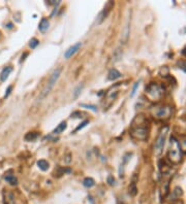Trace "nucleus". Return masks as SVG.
<instances>
[{
  "label": "nucleus",
  "mask_w": 186,
  "mask_h": 204,
  "mask_svg": "<svg viewBox=\"0 0 186 204\" xmlns=\"http://www.w3.org/2000/svg\"><path fill=\"white\" fill-rule=\"evenodd\" d=\"M38 43H39V41H38L36 38H32V39L30 40V42H29V46L31 48H35L36 46L38 45Z\"/></svg>",
  "instance_id": "obj_25"
},
{
  "label": "nucleus",
  "mask_w": 186,
  "mask_h": 204,
  "mask_svg": "<svg viewBox=\"0 0 186 204\" xmlns=\"http://www.w3.org/2000/svg\"><path fill=\"white\" fill-rule=\"evenodd\" d=\"M38 137L37 132H29L25 135V140L26 141H34Z\"/></svg>",
  "instance_id": "obj_17"
},
{
  "label": "nucleus",
  "mask_w": 186,
  "mask_h": 204,
  "mask_svg": "<svg viewBox=\"0 0 186 204\" xmlns=\"http://www.w3.org/2000/svg\"><path fill=\"white\" fill-rule=\"evenodd\" d=\"M3 201H4V204H17L14 194L9 191L3 192Z\"/></svg>",
  "instance_id": "obj_11"
},
{
  "label": "nucleus",
  "mask_w": 186,
  "mask_h": 204,
  "mask_svg": "<svg viewBox=\"0 0 186 204\" xmlns=\"http://www.w3.org/2000/svg\"><path fill=\"white\" fill-rule=\"evenodd\" d=\"M150 132V122L144 114H137L134 117L129 127V134L133 139L145 141Z\"/></svg>",
  "instance_id": "obj_1"
},
{
  "label": "nucleus",
  "mask_w": 186,
  "mask_h": 204,
  "mask_svg": "<svg viewBox=\"0 0 186 204\" xmlns=\"http://www.w3.org/2000/svg\"><path fill=\"white\" fill-rule=\"evenodd\" d=\"M4 179L7 181V183H9L11 186H17L18 185V179L17 177L15 176V175L13 174H9V173H7V174L4 175Z\"/></svg>",
  "instance_id": "obj_15"
},
{
  "label": "nucleus",
  "mask_w": 186,
  "mask_h": 204,
  "mask_svg": "<svg viewBox=\"0 0 186 204\" xmlns=\"http://www.w3.org/2000/svg\"><path fill=\"white\" fill-rule=\"evenodd\" d=\"M179 144H180V147H181V151H183L186 153V137H184V138L181 139Z\"/></svg>",
  "instance_id": "obj_26"
},
{
  "label": "nucleus",
  "mask_w": 186,
  "mask_h": 204,
  "mask_svg": "<svg viewBox=\"0 0 186 204\" xmlns=\"http://www.w3.org/2000/svg\"><path fill=\"white\" fill-rule=\"evenodd\" d=\"M88 124H89V121H84V122H83V123H81L80 126L77 127L76 130H74V131H76V132H77V131H80L81 129H83V128H84V127H86Z\"/></svg>",
  "instance_id": "obj_27"
},
{
  "label": "nucleus",
  "mask_w": 186,
  "mask_h": 204,
  "mask_svg": "<svg viewBox=\"0 0 186 204\" xmlns=\"http://www.w3.org/2000/svg\"><path fill=\"white\" fill-rule=\"evenodd\" d=\"M27 55H28V54H25V55H24V56H22V61H23V60H24V58L27 57Z\"/></svg>",
  "instance_id": "obj_31"
},
{
  "label": "nucleus",
  "mask_w": 186,
  "mask_h": 204,
  "mask_svg": "<svg viewBox=\"0 0 186 204\" xmlns=\"http://www.w3.org/2000/svg\"><path fill=\"white\" fill-rule=\"evenodd\" d=\"M83 88H84V85L83 84H80L78 87H77L76 89H74V99H77L79 97V95L81 94V91L83 90Z\"/></svg>",
  "instance_id": "obj_21"
},
{
  "label": "nucleus",
  "mask_w": 186,
  "mask_h": 204,
  "mask_svg": "<svg viewBox=\"0 0 186 204\" xmlns=\"http://www.w3.org/2000/svg\"><path fill=\"white\" fill-rule=\"evenodd\" d=\"M137 186H135V183L134 181H132L131 183V185L129 186V194H130L131 196H135L137 193Z\"/></svg>",
  "instance_id": "obj_22"
},
{
  "label": "nucleus",
  "mask_w": 186,
  "mask_h": 204,
  "mask_svg": "<svg viewBox=\"0 0 186 204\" xmlns=\"http://www.w3.org/2000/svg\"><path fill=\"white\" fill-rule=\"evenodd\" d=\"M83 185L86 188H92L93 186L95 185V181H94L93 178H91V177H86V178L83 181Z\"/></svg>",
  "instance_id": "obj_19"
},
{
  "label": "nucleus",
  "mask_w": 186,
  "mask_h": 204,
  "mask_svg": "<svg viewBox=\"0 0 186 204\" xmlns=\"http://www.w3.org/2000/svg\"><path fill=\"white\" fill-rule=\"evenodd\" d=\"M129 27H130V17H128V19H127L124 30H123V32H122V36H121V41H122L123 43H126L127 39H128L129 33H130V29H129Z\"/></svg>",
  "instance_id": "obj_10"
},
{
  "label": "nucleus",
  "mask_w": 186,
  "mask_h": 204,
  "mask_svg": "<svg viewBox=\"0 0 186 204\" xmlns=\"http://www.w3.org/2000/svg\"><path fill=\"white\" fill-rule=\"evenodd\" d=\"M13 27V25H11V24H9V25H7V28H11Z\"/></svg>",
  "instance_id": "obj_33"
},
{
  "label": "nucleus",
  "mask_w": 186,
  "mask_h": 204,
  "mask_svg": "<svg viewBox=\"0 0 186 204\" xmlns=\"http://www.w3.org/2000/svg\"><path fill=\"white\" fill-rule=\"evenodd\" d=\"M121 77V73L118 71L117 69L113 68L109 71L108 73V80H118V78Z\"/></svg>",
  "instance_id": "obj_13"
},
{
  "label": "nucleus",
  "mask_w": 186,
  "mask_h": 204,
  "mask_svg": "<svg viewBox=\"0 0 186 204\" xmlns=\"http://www.w3.org/2000/svg\"><path fill=\"white\" fill-rule=\"evenodd\" d=\"M167 133H169V127L167 126H165L160 130V132H159L156 141H155V143H154L155 156H159V155H161V153H162V149H163V146H165Z\"/></svg>",
  "instance_id": "obj_6"
},
{
  "label": "nucleus",
  "mask_w": 186,
  "mask_h": 204,
  "mask_svg": "<svg viewBox=\"0 0 186 204\" xmlns=\"http://www.w3.org/2000/svg\"><path fill=\"white\" fill-rule=\"evenodd\" d=\"M159 169H160V171L163 174H165V173H167L170 171V167L165 164V161H161V162L159 163Z\"/></svg>",
  "instance_id": "obj_20"
},
{
  "label": "nucleus",
  "mask_w": 186,
  "mask_h": 204,
  "mask_svg": "<svg viewBox=\"0 0 186 204\" xmlns=\"http://www.w3.org/2000/svg\"><path fill=\"white\" fill-rule=\"evenodd\" d=\"M113 5H114V2H113V1H109V2L107 3L106 6H104V11H102V13L99 14V16H98V18H97V20H98L97 24H100L104 19H106L107 16H108V14L110 13L111 9L113 7Z\"/></svg>",
  "instance_id": "obj_9"
},
{
  "label": "nucleus",
  "mask_w": 186,
  "mask_h": 204,
  "mask_svg": "<svg viewBox=\"0 0 186 204\" xmlns=\"http://www.w3.org/2000/svg\"><path fill=\"white\" fill-rule=\"evenodd\" d=\"M81 46H82V42H77L76 44L72 45L69 48H67V50H65V53H64V58H65V59H69V58H72V56H74V54L80 50Z\"/></svg>",
  "instance_id": "obj_7"
},
{
  "label": "nucleus",
  "mask_w": 186,
  "mask_h": 204,
  "mask_svg": "<svg viewBox=\"0 0 186 204\" xmlns=\"http://www.w3.org/2000/svg\"><path fill=\"white\" fill-rule=\"evenodd\" d=\"M49 26H50V23H49V21H48V19L44 18V19H42L41 21H40L39 25H38V29H39L40 32L44 33V32H46V30L49 29Z\"/></svg>",
  "instance_id": "obj_14"
},
{
  "label": "nucleus",
  "mask_w": 186,
  "mask_h": 204,
  "mask_svg": "<svg viewBox=\"0 0 186 204\" xmlns=\"http://www.w3.org/2000/svg\"><path fill=\"white\" fill-rule=\"evenodd\" d=\"M61 71H62V67H58V68H56V69L54 70L53 73H52V75L50 76L49 82H46V85L44 86V90H42L41 94H40V97H39L40 99L44 98V97H46V95H48L50 92H51V90L54 88L55 84L57 82L58 78H59L60 74H61Z\"/></svg>",
  "instance_id": "obj_5"
},
{
  "label": "nucleus",
  "mask_w": 186,
  "mask_h": 204,
  "mask_svg": "<svg viewBox=\"0 0 186 204\" xmlns=\"http://www.w3.org/2000/svg\"><path fill=\"white\" fill-rule=\"evenodd\" d=\"M108 183H109V185H111V186L115 185V178L113 176H109L108 177Z\"/></svg>",
  "instance_id": "obj_29"
},
{
  "label": "nucleus",
  "mask_w": 186,
  "mask_h": 204,
  "mask_svg": "<svg viewBox=\"0 0 186 204\" xmlns=\"http://www.w3.org/2000/svg\"><path fill=\"white\" fill-rule=\"evenodd\" d=\"M11 71H13V67H11V66L5 67L4 69L1 71V73H0V80H1V82H5Z\"/></svg>",
  "instance_id": "obj_12"
},
{
  "label": "nucleus",
  "mask_w": 186,
  "mask_h": 204,
  "mask_svg": "<svg viewBox=\"0 0 186 204\" xmlns=\"http://www.w3.org/2000/svg\"><path fill=\"white\" fill-rule=\"evenodd\" d=\"M66 128H67V124H66V122H61L55 129H54L53 133L54 134H60V133L64 132V130H65Z\"/></svg>",
  "instance_id": "obj_16"
},
{
  "label": "nucleus",
  "mask_w": 186,
  "mask_h": 204,
  "mask_svg": "<svg viewBox=\"0 0 186 204\" xmlns=\"http://www.w3.org/2000/svg\"><path fill=\"white\" fill-rule=\"evenodd\" d=\"M37 166L39 167V169H41L42 171H46L49 169V163L46 162V160H38Z\"/></svg>",
  "instance_id": "obj_18"
},
{
  "label": "nucleus",
  "mask_w": 186,
  "mask_h": 204,
  "mask_svg": "<svg viewBox=\"0 0 186 204\" xmlns=\"http://www.w3.org/2000/svg\"><path fill=\"white\" fill-rule=\"evenodd\" d=\"M117 96H118V91L116 90V89L112 88V90H110L108 93H107V98H106V101L108 102V103L104 105V107L108 108L109 106L112 105V103L114 102V100L117 98Z\"/></svg>",
  "instance_id": "obj_8"
},
{
  "label": "nucleus",
  "mask_w": 186,
  "mask_h": 204,
  "mask_svg": "<svg viewBox=\"0 0 186 204\" xmlns=\"http://www.w3.org/2000/svg\"><path fill=\"white\" fill-rule=\"evenodd\" d=\"M11 90H13V86H9V88H7L6 92H5V95H4V98H6V97H9V95L11 94Z\"/></svg>",
  "instance_id": "obj_30"
},
{
  "label": "nucleus",
  "mask_w": 186,
  "mask_h": 204,
  "mask_svg": "<svg viewBox=\"0 0 186 204\" xmlns=\"http://www.w3.org/2000/svg\"><path fill=\"white\" fill-rule=\"evenodd\" d=\"M81 107H85L87 109L92 110V112H97V107L95 105H91V104H81Z\"/></svg>",
  "instance_id": "obj_24"
},
{
  "label": "nucleus",
  "mask_w": 186,
  "mask_h": 204,
  "mask_svg": "<svg viewBox=\"0 0 186 204\" xmlns=\"http://www.w3.org/2000/svg\"><path fill=\"white\" fill-rule=\"evenodd\" d=\"M167 158L173 164H179L182 160V151L180 147L179 141L174 136L170 139V147L167 151Z\"/></svg>",
  "instance_id": "obj_2"
},
{
  "label": "nucleus",
  "mask_w": 186,
  "mask_h": 204,
  "mask_svg": "<svg viewBox=\"0 0 186 204\" xmlns=\"http://www.w3.org/2000/svg\"><path fill=\"white\" fill-rule=\"evenodd\" d=\"M139 85H140L139 82H137L134 84V86H133V88H132V91H131V93H130V97H133V96H134V94L137 93V88H139Z\"/></svg>",
  "instance_id": "obj_28"
},
{
  "label": "nucleus",
  "mask_w": 186,
  "mask_h": 204,
  "mask_svg": "<svg viewBox=\"0 0 186 204\" xmlns=\"http://www.w3.org/2000/svg\"><path fill=\"white\" fill-rule=\"evenodd\" d=\"M182 64H183V67H184V68H186V62H183V63H182Z\"/></svg>",
  "instance_id": "obj_32"
},
{
  "label": "nucleus",
  "mask_w": 186,
  "mask_h": 204,
  "mask_svg": "<svg viewBox=\"0 0 186 204\" xmlns=\"http://www.w3.org/2000/svg\"><path fill=\"white\" fill-rule=\"evenodd\" d=\"M183 192H182V189L179 187L175 188V190L173 191V197L174 198H180V196H182Z\"/></svg>",
  "instance_id": "obj_23"
},
{
  "label": "nucleus",
  "mask_w": 186,
  "mask_h": 204,
  "mask_svg": "<svg viewBox=\"0 0 186 204\" xmlns=\"http://www.w3.org/2000/svg\"><path fill=\"white\" fill-rule=\"evenodd\" d=\"M146 95L151 101H159L163 96V89L156 82H151L146 88Z\"/></svg>",
  "instance_id": "obj_4"
},
{
  "label": "nucleus",
  "mask_w": 186,
  "mask_h": 204,
  "mask_svg": "<svg viewBox=\"0 0 186 204\" xmlns=\"http://www.w3.org/2000/svg\"><path fill=\"white\" fill-rule=\"evenodd\" d=\"M151 114L157 120H167L173 114V108L170 105H157L151 109Z\"/></svg>",
  "instance_id": "obj_3"
}]
</instances>
